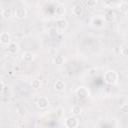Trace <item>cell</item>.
Segmentation results:
<instances>
[{
	"mask_svg": "<svg viewBox=\"0 0 128 128\" xmlns=\"http://www.w3.org/2000/svg\"><path fill=\"white\" fill-rule=\"evenodd\" d=\"M72 12H73V14L75 16H80L82 14V12H83V8H82V6L80 4H76L72 8Z\"/></svg>",
	"mask_w": 128,
	"mask_h": 128,
	"instance_id": "7c38bea8",
	"label": "cell"
},
{
	"mask_svg": "<svg viewBox=\"0 0 128 128\" xmlns=\"http://www.w3.org/2000/svg\"><path fill=\"white\" fill-rule=\"evenodd\" d=\"M120 112H122L123 114H126L128 112V105L127 104H123L121 107H120Z\"/></svg>",
	"mask_w": 128,
	"mask_h": 128,
	"instance_id": "44dd1931",
	"label": "cell"
},
{
	"mask_svg": "<svg viewBox=\"0 0 128 128\" xmlns=\"http://www.w3.org/2000/svg\"><path fill=\"white\" fill-rule=\"evenodd\" d=\"M86 4L89 7H94L96 5V0H86Z\"/></svg>",
	"mask_w": 128,
	"mask_h": 128,
	"instance_id": "7402d4cb",
	"label": "cell"
},
{
	"mask_svg": "<svg viewBox=\"0 0 128 128\" xmlns=\"http://www.w3.org/2000/svg\"><path fill=\"white\" fill-rule=\"evenodd\" d=\"M3 90H4V83L0 80V93H1Z\"/></svg>",
	"mask_w": 128,
	"mask_h": 128,
	"instance_id": "603a6c76",
	"label": "cell"
},
{
	"mask_svg": "<svg viewBox=\"0 0 128 128\" xmlns=\"http://www.w3.org/2000/svg\"><path fill=\"white\" fill-rule=\"evenodd\" d=\"M36 104H37V107H38V108H40V109H45V108L48 107V105H49V100H48V98H46V97H40V98L37 100Z\"/></svg>",
	"mask_w": 128,
	"mask_h": 128,
	"instance_id": "277c9868",
	"label": "cell"
},
{
	"mask_svg": "<svg viewBox=\"0 0 128 128\" xmlns=\"http://www.w3.org/2000/svg\"><path fill=\"white\" fill-rule=\"evenodd\" d=\"M11 42V36L7 32H2L0 34V43L4 45H8Z\"/></svg>",
	"mask_w": 128,
	"mask_h": 128,
	"instance_id": "8992f818",
	"label": "cell"
},
{
	"mask_svg": "<svg viewBox=\"0 0 128 128\" xmlns=\"http://www.w3.org/2000/svg\"><path fill=\"white\" fill-rule=\"evenodd\" d=\"M89 74H90V75H94V74H95V69H91V70L89 71Z\"/></svg>",
	"mask_w": 128,
	"mask_h": 128,
	"instance_id": "cb8c5ba5",
	"label": "cell"
},
{
	"mask_svg": "<svg viewBox=\"0 0 128 128\" xmlns=\"http://www.w3.org/2000/svg\"><path fill=\"white\" fill-rule=\"evenodd\" d=\"M116 19V14L113 10H108L106 11V13L104 14V21L106 22H113Z\"/></svg>",
	"mask_w": 128,
	"mask_h": 128,
	"instance_id": "5b68a950",
	"label": "cell"
},
{
	"mask_svg": "<svg viewBox=\"0 0 128 128\" xmlns=\"http://www.w3.org/2000/svg\"><path fill=\"white\" fill-rule=\"evenodd\" d=\"M120 54L122 56H127V54H128V48H127L126 45H122L120 47Z\"/></svg>",
	"mask_w": 128,
	"mask_h": 128,
	"instance_id": "ffe728a7",
	"label": "cell"
},
{
	"mask_svg": "<svg viewBox=\"0 0 128 128\" xmlns=\"http://www.w3.org/2000/svg\"><path fill=\"white\" fill-rule=\"evenodd\" d=\"M71 112H72V114L75 115V116L80 115V113L82 112V108H81L79 105H74V106L72 107V109H71Z\"/></svg>",
	"mask_w": 128,
	"mask_h": 128,
	"instance_id": "2e32d148",
	"label": "cell"
},
{
	"mask_svg": "<svg viewBox=\"0 0 128 128\" xmlns=\"http://www.w3.org/2000/svg\"><path fill=\"white\" fill-rule=\"evenodd\" d=\"M104 19L101 18V17H95L92 19V25L93 27H96V28H102L103 25H104Z\"/></svg>",
	"mask_w": 128,
	"mask_h": 128,
	"instance_id": "52a82bcc",
	"label": "cell"
},
{
	"mask_svg": "<svg viewBox=\"0 0 128 128\" xmlns=\"http://www.w3.org/2000/svg\"><path fill=\"white\" fill-rule=\"evenodd\" d=\"M78 124H79V122L76 117H68L65 120V126L68 128H75L78 126Z\"/></svg>",
	"mask_w": 128,
	"mask_h": 128,
	"instance_id": "7a4b0ae2",
	"label": "cell"
},
{
	"mask_svg": "<svg viewBox=\"0 0 128 128\" xmlns=\"http://www.w3.org/2000/svg\"><path fill=\"white\" fill-rule=\"evenodd\" d=\"M47 1H51V0H47Z\"/></svg>",
	"mask_w": 128,
	"mask_h": 128,
	"instance_id": "d4e9b609",
	"label": "cell"
},
{
	"mask_svg": "<svg viewBox=\"0 0 128 128\" xmlns=\"http://www.w3.org/2000/svg\"><path fill=\"white\" fill-rule=\"evenodd\" d=\"M118 80V74L114 70H108L104 73V81L107 84H114Z\"/></svg>",
	"mask_w": 128,
	"mask_h": 128,
	"instance_id": "6da1fadb",
	"label": "cell"
},
{
	"mask_svg": "<svg viewBox=\"0 0 128 128\" xmlns=\"http://www.w3.org/2000/svg\"><path fill=\"white\" fill-rule=\"evenodd\" d=\"M76 94H77V96L79 98H86V97H88L89 92L85 87H79L76 90Z\"/></svg>",
	"mask_w": 128,
	"mask_h": 128,
	"instance_id": "ba28073f",
	"label": "cell"
},
{
	"mask_svg": "<svg viewBox=\"0 0 128 128\" xmlns=\"http://www.w3.org/2000/svg\"><path fill=\"white\" fill-rule=\"evenodd\" d=\"M64 13H65V7L63 5H59L56 8V14L59 15V16H62Z\"/></svg>",
	"mask_w": 128,
	"mask_h": 128,
	"instance_id": "d6986e66",
	"label": "cell"
},
{
	"mask_svg": "<svg viewBox=\"0 0 128 128\" xmlns=\"http://www.w3.org/2000/svg\"><path fill=\"white\" fill-rule=\"evenodd\" d=\"M54 63H55L56 65H61V64H63V63H64V57L61 56V55L55 56V58H54Z\"/></svg>",
	"mask_w": 128,
	"mask_h": 128,
	"instance_id": "ac0fdd59",
	"label": "cell"
},
{
	"mask_svg": "<svg viewBox=\"0 0 128 128\" xmlns=\"http://www.w3.org/2000/svg\"><path fill=\"white\" fill-rule=\"evenodd\" d=\"M64 88H65V83H64L62 80H57V81L54 83V89H55L56 91L61 92V91L64 90Z\"/></svg>",
	"mask_w": 128,
	"mask_h": 128,
	"instance_id": "8fae6325",
	"label": "cell"
},
{
	"mask_svg": "<svg viewBox=\"0 0 128 128\" xmlns=\"http://www.w3.org/2000/svg\"><path fill=\"white\" fill-rule=\"evenodd\" d=\"M23 60L25 62H31L33 59H34V54L32 52H25L23 53Z\"/></svg>",
	"mask_w": 128,
	"mask_h": 128,
	"instance_id": "5bb4252c",
	"label": "cell"
},
{
	"mask_svg": "<svg viewBox=\"0 0 128 128\" xmlns=\"http://www.w3.org/2000/svg\"><path fill=\"white\" fill-rule=\"evenodd\" d=\"M119 8H120V11L122 13H126L128 11V4H127V2L126 1L121 2L120 5H119Z\"/></svg>",
	"mask_w": 128,
	"mask_h": 128,
	"instance_id": "e0dca14e",
	"label": "cell"
},
{
	"mask_svg": "<svg viewBox=\"0 0 128 128\" xmlns=\"http://www.w3.org/2000/svg\"><path fill=\"white\" fill-rule=\"evenodd\" d=\"M14 15L18 18V19H23L27 16V10L23 7H18L15 9L14 11Z\"/></svg>",
	"mask_w": 128,
	"mask_h": 128,
	"instance_id": "3957f363",
	"label": "cell"
},
{
	"mask_svg": "<svg viewBox=\"0 0 128 128\" xmlns=\"http://www.w3.org/2000/svg\"><path fill=\"white\" fill-rule=\"evenodd\" d=\"M56 26L60 30H65L67 28V26H68V22L64 18H60V19H58L56 21Z\"/></svg>",
	"mask_w": 128,
	"mask_h": 128,
	"instance_id": "9c48e42d",
	"label": "cell"
},
{
	"mask_svg": "<svg viewBox=\"0 0 128 128\" xmlns=\"http://www.w3.org/2000/svg\"><path fill=\"white\" fill-rule=\"evenodd\" d=\"M12 15H13V10H12L11 8H5V9H3L2 12H1V16H2L4 19L10 18Z\"/></svg>",
	"mask_w": 128,
	"mask_h": 128,
	"instance_id": "30bf717a",
	"label": "cell"
},
{
	"mask_svg": "<svg viewBox=\"0 0 128 128\" xmlns=\"http://www.w3.org/2000/svg\"><path fill=\"white\" fill-rule=\"evenodd\" d=\"M7 49H8V51H9L10 53H16L17 50H18V44L15 43V42H12V41H11V42L8 44Z\"/></svg>",
	"mask_w": 128,
	"mask_h": 128,
	"instance_id": "4fadbf2b",
	"label": "cell"
},
{
	"mask_svg": "<svg viewBox=\"0 0 128 128\" xmlns=\"http://www.w3.org/2000/svg\"><path fill=\"white\" fill-rule=\"evenodd\" d=\"M30 85H31L32 89L37 90V89H39V88H40V86H41V82H40V80H39V79H33V80L31 81Z\"/></svg>",
	"mask_w": 128,
	"mask_h": 128,
	"instance_id": "9a60e30c",
	"label": "cell"
}]
</instances>
